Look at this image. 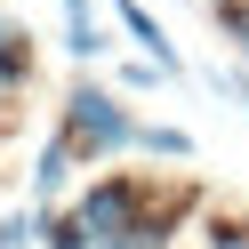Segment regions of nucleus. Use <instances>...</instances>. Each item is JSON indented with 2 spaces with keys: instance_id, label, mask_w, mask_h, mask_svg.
<instances>
[{
  "instance_id": "8",
  "label": "nucleus",
  "mask_w": 249,
  "mask_h": 249,
  "mask_svg": "<svg viewBox=\"0 0 249 249\" xmlns=\"http://www.w3.org/2000/svg\"><path fill=\"white\" fill-rule=\"evenodd\" d=\"M217 24H225V40L241 49V65H249V0H225V8H217Z\"/></svg>"
},
{
  "instance_id": "2",
  "label": "nucleus",
  "mask_w": 249,
  "mask_h": 249,
  "mask_svg": "<svg viewBox=\"0 0 249 249\" xmlns=\"http://www.w3.org/2000/svg\"><path fill=\"white\" fill-rule=\"evenodd\" d=\"M153 201H161V193H153L145 177H97L81 201H72V217H81V233H89L97 249H129L137 225L153 217Z\"/></svg>"
},
{
  "instance_id": "12",
  "label": "nucleus",
  "mask_w": 249,
  "mask_h": 249,
  "mask_svg": "<svg viewBox=\"0 0 249 249\" xmlns=\"http://www.w3.org/2000/svg\"><path fill=\"white\" fill-rule=\"evenodd\" d=\"M161 81H169V72L153 65V56H137V65H121V89H161Z\"/></svg>"
},
{
  "instance_id": "10",
  "label": "nucleus",
  "mask_w": 249,
  "mask_h": 249,
  "mask_svg": "<svg viewBox=\"0 0 249 249\" xmlns=\"http://www.w3.org/2000/svg\"><path fill=\"white\" fill-rule=\"evenodd\" d=\"M209 89H217V97H233V105H249V65H241V72L217 65V72H209Z\"/></svg>"
},
{
  "instance_id": "5",
  "label": "nucleus",
  "mask_w": 249,
  "mask_h": 249,
  "mask_svg": "<svg viewBox=\"0 0 249 249\" xmlns=\"http://www.w3.org/2000/svg\"><path fill=\"white\" fill-rule=\"evenodd\" d=\"M65 49L81 56V65H97V56L113 49V40H105V24H97V8H89V0H65Z\"/></svg>"
},
{
  "instance_id": "15",
  "label": "nucleus",
  "mask_w": 249,
  "mask_h": 249,
  "mask_svg": "<svg viewBox=\"0 0 249 249\" xmlns=\"http://www.w3.org/2000/svg\"><path fill=\"white\" fill-rule=\"evenodd\" d=\"M0 105H8V89H0Z\"/></svg>"
},
{
  "instance_id": "14",
  "label": "nucleus",
  "mask_w": 249,
  "mask_h": 249,
  "mask_svg": "<svg viewBox=\"0 0 249 249\" xmlns=\"http://www.w3.org/2000/svg\"><path fill=\"white\" fill-rule=\"evenodd\" d=\"M209 8H225V0H209Z\"/></svg>"
},
{
  "instance_id": "13",
  "label": "nucleus",
  "mask_w": 249,
  "mask_h": 249,
  "mask_svg": "<svg viewBox=\"0 0 249 249\" xmlns=\"http://www.w3.org/2000/svg\"><path fill=\"white\" fill-rule=\"evenodd\" d=\"M8 40H17V24H8V17H0V49H8Z\"/></svg>"
},
{
  "instance_id": "9",
  "label": "nucleus",
  "mask_w": 249,
  "mask_h": 249,
  "mask_svg": "<svg viewBox=\"0 0 249 249\" xmlns=\"http://www.w3.org/2000/svg\"><path fill=\"white\" fill-rule=\"evenodd\" d=\"M49 249H97V241L81 233V217H49Z\"/></svg>"
},
{
  "instance_id": "3",
  "label": "nucleus",
  "mask_w": 249,
  "mask_h": 249,
  "mask_svg": "<svg viewBox=\"0 0 249 249\" xmlns=\"http://www.w3.org/2000/svg\"><path fill=\"white\" fill-rule=\"evenodd\" d=\"M113 17H121V33H129V40H137V49H145V56H153V65H161V72H169V81H177V49H169V33H161V17H153L145 0H113Z\"/></svg>"
},
{
  "instance_id": "11",
  "label": "nucleus",
  "mask_w": 249,
  "mask_h": 249,
  "mask_svg": "<svg viewBox=\"0 0 249 249\" xmlns=\"http://www.w3.org/2000/svg\"><path fill=\"white\" fill-rule=\"evenodd\" d=\"M209 249H249V225L241 217H209Z\"/></svg>"
},
{
  "instance_id": "7",
  "label": "nucleus",
  "mask_w": 249,
  "mask_h": 249,
  "mask_svg": "<svg viewBox=\"0 0 249 249\" xmlns=\"http://www.w3.org/2000/svg\"><path fill=\"white\" fill-rule=\"evenodd\" d=\"M49 241V209H17V217H0V249H33Z\"/></svg>"
},
{
  "instance_id": "1",
  "label": "nucleus",
  "mask_w": 249,
  "mask_h": 249,
  "mask_svg": "<svg viewBox=\"0 0 249 249\" xmlns=\"http://www.w3.org/2000/svg\"><path fill=\"white\" fill-rule=\"evenodd\" d=\"M65 137L81 161H121V153H137V113H129V97L121 89H105V81H72L65 89Z\"/></svg>"
},
{
  "instance_id": "4",
  "label": "nucleus",
  "mask_w": 249,
  "mask_h": 249,
  "mask_svg": "<svg viewBox=\"0 0 249 249\" xmlns=\"http://www.w3.org/2000/svg\"><path fill=\"white\" fill-rule=\"evenodd\" d=\"M72 161H81V153H72L65 137H49V145H40V161H33V209H49V201L65 193V177H72Z\"/></svg>"
},
{
  "instance_id": "6",
  "label": "nucleus",
  "mask_w": 249,
  "mask_h": 249,
  "mask_svg": "<svg viewBox=\"0 0 249 249\" xmlns=\"http://www.w3.org/2000/svg\"><path fill=\"white\" fill-rule=\"evenodd\" d=\"M137 153H153V161H193V129H177V121H137Z\"/></svg>"
}]
</instances>
